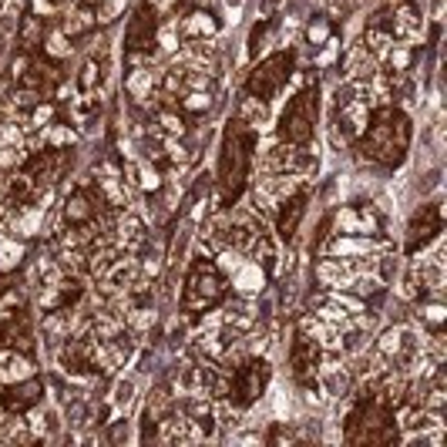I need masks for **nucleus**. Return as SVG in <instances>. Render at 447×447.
<instances>
[{"label":"nucleus","mask_w":447,"mask_h":447,"mask_svg":"<svg viewBox=\"0 0 447 447\" xmlns=\"http://www.w3.org/2000/svg\"><path fill=\"white\" fill-rule=\"evenodd\" d=\"M296 71V51H276L263 57V61L253 64V71L245 77V94H253V98H263V101H272V98H280L282 88H286V81L293 77Z\"/></svg>","instance_id":"nucleus-7"},{"label":"nucleus","mask_w":447,"mask_h":447,"mask_svg":"<svg viewBox=\"0 0 447 447\" xmlns=\"http://www.w3.org/2000/svg\"><path fill=\"white\" fill-rule=\"evenodd\" d=\"M343 74H346V81H353V84H370L373 77L380 74V61H377L363 44H353V48L343 54Z\"/></svg>","instance_id":"nucleus-18"},{"label":"nucleus","mask_w":447,"mask_h":447,"mask_svg":"<svg viewBox=\"0 0 447 447\" xmlns=\"http://www.w3.org/2000/svg\"><path fill=\"white\" fill-rule=\"evenodd\" d=\"M410 141H414V121H410V115L400 104L390 101V104H377L373 108L363 135L353 145L373 165L400 168L410 155Z\"/></svg>","instance_id":"nucleus-1"},{"label":"nucleus","mask_w":447,"mask_h":447,"mask_svg":"<svg viewBox=\"0 0 447 447\" xmlns=\"http://www.w3.org/2000/svg\"><path fill=\"white\" fill-rule=\"evenodd\" d=\"M40 51H44V57L54 64H61L71 57V51H74V44H71V38L64 34L61 27H51V31H44V40H40Z\"/></svg>","instance_id":"nucleus-24"},{"label":"nucleus","mask_w":447,"mask_h":447,"mask_svg":"<svg viewBox=\"0 0 447 447\" xmlns=\"http://www.w3.org/2000/svg\"><path fill=\"white\" fill-rule=\"evenodd\" d=\"M226 296H229V280L219 269V263L212 255H195L182 280V309L189 316H199L216 309Z\"/></svg>","instance_id":"nucleus-4"},{"label":"nucleus","mask_w":447,"mask_h":447,"mask_svg":"<svg viewBox=\"0 0 447 447\" xmlns=\"http://www.w3.org/2000/svg\"><path fill=\"white\" fill-rule=\"evenodd\" d=\"M212 104V91H182L179 98H175V108H179L182 115H199Z\"/></svg>","instance_id":"nucleus-29"},{"label":"nucleus","mask_w":447,"mask_h":447,"mask_svg":"<svg viewBox=\"0 0 447 447\" xmlns=\"http://www.w3.org/2000/svg\"><path fill=\"white\" fill-rule=\"evenodd\" d=\"M44 400V380L38 373H31L24 380H11L0 387V410L7 417H24L27 410H34Z\"/></svg>","instance_id":"nucleus-15"},{"label":"nucleus","mask_w":447,"mask_h":447,"mask_svg":"<svg viewBox=\"0 0 447 447\" xmlns=\"http://www.w3.org/2000/svg\"><path fill=\"white\" fill-rule=\"evenodd\" d=\"M444 303L437 299V296H421V303H417V319H421V326L427 333L431 330H441L444 326Z\"/></svg>","instance_id":"nucleus-28"},{"label":"nucleus","mask_w":447,"mask_h":447,"mask_svg":"<svg viewBox=\"0 0 447 447\" xmlns=\"http://www.w3.org/2000/svg\"><path fill=\"white\" fill-rule=\"evenodd\" d=\"M236 118L243 121V125L249 128H259L269 121V101H263V98H253V94H239V101H236Z\"/></svg>","instance_id":"nucleus-22"},{"label":"nucleus","mask_w":447,"mask_h":447,"mask_svg":"<svg viewBox=\"0 0 447 447\" xmlns=\"http://www.w3.org/2000/svg\"><path fill=\"white\" fill-rule=\"evenodd\" d=\"M31 373H38L34 363H31V353H21V350H11V346H0V383L24 380Z\"/></svg>","instance_id":"nucleus-21"},{"label":"nucleus","mask_w":447,"mask_h":447,"mask_svg":"<svg viewBox=\"0 0 447 447\" xmlns=\"http://www.w3.org/2000/svg\"><path fill=\"white\" fill-rule=\"evenodd\" d=\"M0 148L21 158V152H27V131L13 118H0Z\"/></svg>","instance_id":"nucleus-25"},{"label":"nucleus","mask_w":447,"mask_h":447,"mask_svg":"<svg viewBox=\"0 0 447 447\" xmlns=\"http://www.w3.org/2000/svg\"><path fill=\"white\" fill-rule=\"evenodd\" d=\"M323 346L313 340V336H307V333L296 326L293 330V340H289V373H293V380L299 383V387H316V373L319 367H323Z\"/></svg>","instance_id":"nucleus-9"},{"label":"nucleus","mask_w":447,"mask_h":447,"mask_svg":"<svg viewBox=\"0 0 447 447\" xmlns=\"http://www.w3.org/2000/svg\"><path fill=\"white\" fill-rule=\"evenodd\" d=\"M192 4H195V7H202V11H212V7H216V0H192Z\"/></svg>","instance_id":"nucleus-39"},{"label":"nucleus","mask_w":447,"mask_h":447,"mask_svg":"<svg viewBox=\"0 0 447 447\" xmlns=\"http://www.w3.org/2000/svg\"><path fill=\"white\" fill-rule=\"evenodd\" d=\"M441 232H444V212H441V202H424L407 222V232H404V253L407 255L424 253Z\"/></svg>","instance_id":"nucleus-10"},{"label":"nucleus","mask_w":447,"mask_h":447,"mask_svg":"<svg viewBox=\"0 0 447 447\" xmlns=\"http://www.w3.org/2000/svg\"><path fill=\"white\" fill-rule=\"evenodd\" d=\"M131 175H138V185L141 192H162V185H165V179H162V172L152 165V162H138V165H131Z\"/></svg>","instance_id":"nucleus-30"},{"label":"nucleus","mask_w":447,"mask_h":447,"mask_svg":"<svg viewBox=\"0 0 447 447\" xmlns=\"http://www.w3.org/2000/svg\"><path fill=\"white\" fill-rule=\"evenodd\" d=\"M387 13H390V34H394V40L410 44V40L421 38L424 13H421V7H417L414 0H397V4L387 7Z\"/></svg>","instance_id":"nucleus-17"},{"label":"nucleus","mask_w":447,"mask_h":447,"mask_svg":"<svg viewBox=\"0 0 447 447\" xmlns=\"http://www.w3.org/2000/svg\"><path fill=\"white\" fill-rule=\"evenodd\" d=\"M21 255H24V249L13 243V239H0V269H4V272L13 266H21Z\"/></svg>","instance_id":"nucleus-32"},{"label":"nucleus","mask_w":447,"mask_h":447,"mask_svg":"<svg viewBox=\"0 0 447 447\" xmlns=\"http://www.w3.org/2000/svg\"><path fill=\"white\" fill-rule=\"evenodd\" d=\"M307 209H309V185H299L296 192H289L286 199L272 205V226H276V236L282 243H293L299 236V226L307 219Z\"/></svg>","instance_id":"nucleus-13"},{"label":"nucleus","mask_w":447,"mask_h":447,"mask_svg":"<svg viewBox=\"0 0 447 447\" xmlns=\"http://www.w3.org/2000/svg\"><path fill=\"white\" fill-rule=\"evenodd\" d=\"M104 67H108V57H88V61L81 64L77 74H74L77 94H94L98 84H101V77H104Z\"/></svg>","instance_id":"nucleus-23"},{"label":"nucleus","mask_w":447,"mask_h":447,"mask_svg":"<svg viewBox=\"0 0 447 447\" xmlns=\"http://www.w3.org/2000/svg\"><path fill=\"white\" fill-rule=\"evenodd\" d=\"M0 441H34V434L24 427V421H4V431H0Z\"/></svg>","instance_id":"nucleus-33"},{"label":"nucleus","mask_w":447,"mask_h":447,"mask_svg":"<svg viewBox=\"0 0 447 447\" xmlns=\"http://www.w3.org/2000/svg\"><path fill=\"white\" fill-rule=\"evenodd\" d=\"M330 34H333V24L326 21V17H313V21H309V27H307V40L313 44V48H323V44L330 40Z\"/></svg>","instance_id":"nucleus-31"},{"label":"nucleus","mask_w":447,"mask_h":447,"mask_svg":"<svg viewBox=\"0 0 447 447\" xmlns=\"http://www.w3.org/2000/svg\"><path fill=\"white\" fill-rule=\"evenodd\" d=\"M397 427L400 424L394 421V407L367 383L346 414L343 441L346 444H397L400 441Z\"/></svg>","instance_id":"nucleus-3"},{"label":"nucleus","mask_w":447,"mask_h":447,"mask_svg":"<svg viewBox=\"0 0 447 447\" xmlns=\"http://www.w3.org/2000/svg\"><path fill=\"white\" fill-rule=\"evenodd\" d=\"M263 172L266 175H309V172H316V155L309 145H289V141L276 138V145L263 158Z\"/></svg>","instance_id":"nucleus-8"},{"label":"nucleus","mask_w":447,"mask_h":447,"mask_svg":"<svg viewBox=\"0 0 447 447\" xmlns=\"http://www.w3.org/2000/svg\"><path fill=\"white\" fill-rule=\"evenodd\" d=\"M67 34L71 40L77 38H88L91 31L98 27V13H94V7L91 4H74V7H61V24H57Z\"/></svg>","instance_id":"nucleus-19"},{"label":"nucleus","mask_w":447,"mask_h":447,"mask_svg":"<svg viewBox=\"0 0 447 447\" xmlns=\"http://www.w3.org/2000/svg\"><path fill=\"white\" fill-rule=\"evenodd\" d=\"M175 27H179L182 40H202V38H216L219 34V21L212 17V11H202V7H195L182 21H175Z\"/></svg>","instance_id":"nucleus-20"},{"label":"nucleus","mask_w":447,"mask_h":447,"mask_svg":"<svg viewBox=\"0 0 447 447\" xmlns=\"http://www.w3.org/2000/svg\"><path fill=\"white\" fill-rule=\"evenodd\" d=\"M383 219L370 202H353V205H340L330 216V229L340 236H380Z\"/></svg>","instance_id":"nucleus-12"},{"label":"nucleus","mask_w":447,"mask_h":447,"mask_svg":"<svg viewBox=\"0 0 447 447\" xmlns=\"http://www.w3.org/2000/svg\"><path fill=\"white\" fill-rule=\"evenodd\" d=\"M131 390H135V387H131V383H118V404H128V400H131Z\"/></svg>","instance_id":"nucleus-38"},{"label":"nucleus","mask_w":447,"mask_h":447,"mask_svg":"<svg viewBox=\"0 0 447 447\" xmlns=\"http://www.w3.org/2000/svg\"><path fill=\"white\" fill-rule=\"evenodd\" d=\"M158 24L162 17L141 0L131 11L125 27V54H155V38H158Z\"/></svg>","instance_id":"nucleus-14"},{"label":"nucleus","mask_w":447,"mask_h":447,"mask_svg":"<svg viewBox=\"0 0 447 447\" xmlns=\"http://www.w3.org/2000/svg\"><path fill=\"white\" fill-rule=\"evenodd\" d=\"M57 363H61L64 373H71L74 380H84V377H94L98 367H94V343L88 336H67L57 346Z\"/></svg>","instance_id":"nucleus-16"},{"label":"nucleus","mask_w":447,"mask_h":447,"mask_svg":"<svg viewBox=\"0 0 447 447\" xmlns=\"http://www.w3.org/2000/svg\"><path fill=\"white\" fill-rule=\"evenodd\" d=\"M64 7V0H31V13H38V17H57Z\"/></svg>","instance_id":"nucleus-34"},{"label":"nucleus","mask_w":447,"mask_h":447,"mask_svg":"<svg viewBox=\"0 0 447 447\" xmlns=\"http://www.w3.org/2000/svg\"><path fill=\"white\" fill-rule=\"evenodd\" d=\"M145 4H148V7H152V11L162 17V13H168L175 4H179V0H145Z\"/></svg>","instance_id":"nucleus-37"},{"label":"nucleus","mask_w":447,"mask_h":447,"mask_svg":"<svg viewBox=\"0 0 447 447\" xmlns=\"http://www.w3.org/2000/svg\"><path fill=\"white\" fill-rule=\"evenodd\" d=\"M272 383V367L263 353H249L229 370V390H226V407L232 410H249L255 400H263V394Z\"/></svg>","instance_id":"nucleus-5"},{"label":"nucleus","mask_w":447,"mask_h":447,"mask_svg":"<svg viewBox=\"0 0 447 447\" xmlns=\"http://www.w3.org/2000/svg\"><path fill=\"white\" fill-rule=\"evenodd\" d=\"M155 125H158V131L165 135V138H182L189 128H185V115H182L175 104H162L158 108V115H155Z\"/></svg>","instance_id":"nucleus-27"},{"label":"nucleus","mask_w":447,"mask_h":447,"mask_svg":"<svg viewBox=\"0 0 447 447\" xmlns=\"http://www.w3.org/2000/svg\"><path fill=\"white\" fill-rule=\"evenodd\" d=\"M31 64H34L31 51H21V54H17V57L11 61V81H21V77H24V71L31 67Z\"/></svg>","instance_id":"nucleus-36"},{"label":"nucleus","mask_w":447,"mask_h":447,"mask_svg":"<svg viewBox=\"0 0 447 447\" xmlns=\"http://www.w3.org/2000/svg\"><path fill=\"white\" fill-rule=\"evenodd\" d=\"M44 31H48V21L38 17V13H27L24 21L17 24V38L24 44V51H38L40 40H44Z\"/></svg>","instance_id":"nucleus-26"},{"label":"nucleus","mask_w":447,"mask_h":447,"mask_svg":"<svg viewBox=\"0 0 447 447\" xmlns=\"http://www.w3.org/2000/svg\"><path fill=\"white\" fill-rule=\"evenodd\" d=\"M269 27H272V24H269V21H259V24L253 27V34H249V54H253V57H255V54H259V48H263V40H266Z\"/></svg>","instance_id":"nucleus-35"},{"label":"nucleus","mask_w":447,"mask_h":447,"mask_svg":"<svg viewBox=\"0 0 447 447\" xmlns=\"http://www.w3.org/2000/svg\"><path fill=\"white\" fill-rule=\"evenodd\" d=\"M255 148H259V131L243 125L239 118H229V125L219 141V165H216V189L222 209H229L249 185L255 165Z\"/></svg>","instance_id":"nucleus-2"},{"label":"nucleus","mask_w":447,"mask_h":447,"mask_svg":"<svg viewBox=\"0 0 447 447\" xmlns=\"http://www.w3.org/2000/svg\"><path fill=\"white\" fill-rule=\"evenodd\" d=\"M316 125H319V88L307 84V88H299L286 101L280 125H276V138L289 141V145H309L313 135H316Z\"/></svg>","instance_id":"nucleus-6"},{"label":"nucleus","mask_w":447,"mask_h":447,"mask_svg":"<svg viewBox=\"0 0 447 447\" xmlns=\"http://www.w3.org/2000/svg\"><path fill=\"white\" fill-rule=\"evenodd\" d=\"M101 212L104 202L98 199V192L91 185H74V189L64 195L61 216L67 229H84V226H101Z\"/></svg>","instance_id":"nucleus-11"},{"label":"nucleus","mask_w":447,"mask_h":447,"mask_svg":"<svg viewBox=\"0 0 447 447\" xmlns=\"http://www.w3.org/2000/svg\"><path fill=\"white\" fill-rule=\"evenodd\" d=\"M357 4H373V0H357Z\"/></svg>","instance_id":"nucleus-40"}]
</instances>
